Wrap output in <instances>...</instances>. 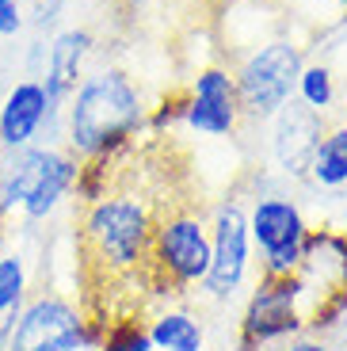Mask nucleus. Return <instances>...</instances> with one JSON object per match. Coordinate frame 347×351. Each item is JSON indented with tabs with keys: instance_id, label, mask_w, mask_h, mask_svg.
<instances>
[{
	"instance_id": "obj_16",
	"label": "nucleus",
	"mask_w": 347,
	"mask_h": 351,
	"mask_svg": "<svg viewBox=\"0 0 347 351\" xmlns=\"http://www.w3.org/2000/svg\"><path fill=\"white\" fill-rule=\"evenodd\" d=\"M27 298H31V271L23 252H0V321H12Z\"/></svg>"
},
{
	"instance_id": "obj_14",
	"label": "nucleus",
	"mask_w": 347,
	"mask_h": 351,
	"mask_svg": "<svg viewBox=\"0 0 347 351\" xmlns=\"http://www.w3.org/2000/svg\"><path fill=\"white\" fill-rule=\"evenodd\" d=\"M153 351H206V328L187 309H160L145 325Z\"/></svg>"
},
{
	"instance_id": "obj_3",
	"label": "nucleus",
	"mask_w": 347,
	"mask_h": 351,
	"mask_svg": "<svg viewBox=\"0 0 347 351\" xmlns=\"http://www.w3.org/2000/svg\"><path fill=\"white\" fill-rule=\"evenodd\" d=\"M80 165L61 145H27L0 160V218L19 214L23 221H50L80 187Z\"/></svg>"
},
{
	"instance_id": "obj_21",
	"label": "nucleus",
	"mask_w": 347,
	"mask_h": 351,
	"mask_svg": "<svg viewBox=\"0 0 347 351\" xmlns=\"http://www.w3.org/2000/svg\"><path fill=\"white\" fill-rule=\"evenodd\" d=\"M61 4H65V0H31V27H35L38 35H43V31H50V27L58 23Z\"/></svg>"
},
{
	"instance_id": "obj_2",
	"label": "nucleus",
	"mask_w": 347,
	"mask_h": 351,
	"mask_svg": "<svg viewBox=\"0 0 347 351\" xmlns=\"http://www.w3.org/2000/svg\"><path fill=\"white\" fill-rule=\"evenodd\" d=\"M156 210L130 187H107L88 199L80 218V252L99 282H130L145 271Z\"/></svg>"
},
{
	"instance_id": "obj_20",
	"label": "nucleus",
	"mask_w": 347,
	"mask_h": 351,
	"mask_svg": "<svg viewBox=\"0 0 347 351\" xmlns=\"http://www.w3.org/2000/svg\"><path fill=\"white\" fill-rule=\"evenodd\" d=\"M263 351H336V343L321 332H298V336H290V340L271 343V348H263Z\"/></svg>"
},
{
	"instance_id": "obj_10",
	"label": "nucleus",
	"mask_w": 347,
	"mask_h": 351,
	"mask_svg": "<svg viewBox=\"0 0 347 351\" xmlns=\"http://www.w3.org/2000/svg\"><path fill=\"white\" fill-rule=\"evenodd\" d=\"M61 111L50 99L38 77H23L0 99V153H19L27 145H38L46 134V145L61 134Z\"/></svg>"
},
{
	"instance_id": "obj_9",
	"label": "nucleus",
	"mask_w": 347,
	"mask_h": 351,
	"mask_svg": "<svg viewBox=\"0 0 347 351\" xmlns=\"http://www.w3.org/2000/svg\"><path fill=\"white\" fill-rule=\"evenodd\" d=\"M252 267V237H248V210L237 199H226L210 221V271L202 290L217 302H229L244 287Z\"/></svg>"
},
{
	"instance_id": "obj_7",
	"label": "nucleus",
	"mask_w": 347,
	"mask_h": 351,
	"mask_svg": "<svg viewBox=\"0 0 347 351\" xmlns=\"http://www.w3.org/2000/svg\"><path fill=\"white\" fill-rule=\"evenodd\" d=\"M248 237L260 248L263 275L283 279V275L302 271L305 237H309V221L302 206L290 195H260L248 210Z\"/></svg>"
},
{
	"instance_id": "obj_19",
	"label": "nucleus",
	"mask_w": 347,
	"mask_h": 351,
	"mask_svg": "<svg viewBox=\"0 0 347 351\" xmlns=\"http://www.w3.org/2000/svg\"><path fill=\"white\" fill-rule=\"evenodd\" d=\"M27 27L23 0H0V38H16Z\"/></svg>"
},
{
	"instance_id": "obj_4",
	"label": "nucleus",
	"mask_w": 347,
	"mask_h": 351,
	"mask_svg": "<svg viewBox=\"0 0 347 351\" xmlns=\"http://www.w3.org/2000/svg\"><path fill=\"white\" fill-rule=\"evenodd\" d=\"M210 271V226L195 210L156 214L153 241H149L145 279H153L165 294H183L187 287H202Z\"/></svg>"
},
{
	"instance_id": "obj_11",
	"label": "nucleus",
	"mask_w": 347,
	"mask_h": 351,
	"mask_svg": "<svg viewBox=\"0 0 347 351\" xmlns=\"http://www.w3.org/2000/svg\"><path fill=\"white\" fill-rule=\"evenodd\" d=\"M271 157L294 180H305V168H309L313 153L321 145V138L328 134V114L305 107L302 99H287L271 114Z\"/></svg>"
},
{
	"instance_id": "obj_12",
	"label": "nucleus",
	"mask_w": 347,
	"mask_h": 351,
	"mask_svg": "<svg viewBox=\"0 0 347 351\" xmlns=\"http://www.w3.org/2000/svg\"><path fill=\"white\" fill-rule=\"evenodd\" d=\"M241 99H237V80L233 73L217 69H202L195 77L191 99L183 107V123L191 126L195 134H206V138H226L241 126Z\"/></svg>"
},
{
	"instance_id": "obj_18",
	"label": "nucleus",
	"mask_w": 347,
	"mask_h": 351,
	"mask_svg": "<svg viewBox=\"0 0 347 351\" xmlns=\"http://www.w3.org/2000/svg\"><path fill=\"white\" fill-rule=\"evenodd\" d=\"M99 351H153L145 321H138L130 313L104 321V328H99Z\"/></svg>"
},
{
	"instance_id": "obj_5",
	"label": "nucleus",
	"mask_w": 347,
	"mask_h": 351,
	"mask_svg": "<svg viewBox=\"0 0 347 351\" xmlns=\"http://www.w3.org/2000/svg\"><path fill=\"white\" fill-rule=\"evenodd\" d=\"M92 343H99L92 317L53 290L31 294L8 328V351H84Z\"/></svg>"
},
{
	"instance_id": "obj_1",
	"label": "nucleus",
	"mask_w": 347,
	"mask_h": 351,
	"mask_svg": "<svg viewBox=\"0 0 347 351\" xmlns=\"http://www.w3.org/2000/svg\"><path fill=\"white\" fill-rule=\"evenodd\" d=\"M141 114H145V104H141L138 84L122 69H96L65 99L61 138L80 165L107 160L115 153L130 149Z\"/></svg>"
},
{
	"instance_id": "obj_15",
	"label": "nucleus",
	"mask_w": 347,
	"mask_h": 351,
	"mask_svg": "<svg viewBox=\"0 0 347 351\" xmlns=\"http://www.w3.org/2000/svg\"><path fill=\"white\" fill-rule=\"evenodd\" d=\"M305 180L328 195L347 191V126H328V134L321 138L309 168H305Z\"/></svg>"
},
{
	"instance_id": "obj_17",
	"label": "nucleus",
	"mask_w": 347,
	"mask_h": 351,
	"mask_svg": "<svg viewBox=\"0 0 347 351\" xmlns=\"http://www.w3.org/2000/svg\"><path fill=\"white\" fill-rule=\"evenodd\" d=\"M294 92H298V99H302L305 107H313V111L328 114L332 107H336V73H332L324 62L302 65Z\"/></svg>"
},
{
	"instance_id": "obj_8",
	"label": "nucleus",
	"mask_w": 347,
	"mask_h": 351,
	"mask_svg": "<svg viewBox=\"0 0 347 351\" xmlns=\"http://www.w3.org/2000/svg\"><path fill=\"white\" fill-rule=\"evenodd\" d=\"M302 50L294 43H267L252 53L248 62L233 73L241 114L248 119H271L278 107L294 99L298 73H302Z\"/></svg>"
},
{
	"instance_id": "obj_24",
	"label": "nucleus",
	"mask_w": 347,
	"mask_h": 351,
	"mask_svg": "<svg viewBox=\"0 0 347 351\" xmlns=\"http://www.w3.org/2000/svg\"><path fill=\"white\" fill-rule=\"evenodd\" d=\"M344 126H347V123H344Z\"/></svg>"
},
{
	"instance_id": "obj_6",
	"label": "nucleus",
	"mask_w": 347,
	"mask_h": 351,
	"mask_svg": "<svg viewBox=\"0 0 347 351\" xmlns=\"http://www.w3.org/2000/svg\"><path fill=\"white\" fill-rule=\"evenodd\" d=\"M309 290H305L302 275H283L271 279L260 275L256 290L244 302V317H241V343L263 351L271 343H283L290 336L309 328Z\"/></svg>"
},
{
	"instance_id": "obj_23",
	"label": "nucleus",
	"mask_w": 347,
	"mask_h": 351,
	"mask_svg": "<svg viewBox=\"0 0 347 351\" xmlns=\"http://www.w3.org/2000/svg\"><path fill=\"white\" fill-rule=\"evenodd\" d=\"M336 4H344V8H347V0H336Z\"/></svg>"
},
{
	"instance_id": "obj_22",
	"label": "nucleus",
	"mask_w": 347,
	"mask_h": 351,
	"mask_svg": "<svg viewBox=\"0 0 347 351\" xmlns=\"http://www.w3.org/2000/svg\"><path fill=\"white\" fill-rule=\"evenodd\" d=\"M8 328L12 321H0V351H8Z\"/></svg>"
},
{
	"instance_id": "obj_13",
	"label": "nucleus",
	"mask_w": 347,
	"mask_h": 351,
	"mask_svg": "<svg viewBox=\"0 0 347 351\" xmlns=\"http://www.w3.org/2000/svg\"><path fill=\"white\" fill-rule=\"evenodd\" d=\"M88 53H92V31L88 27H65V31H58L46 43L38 80L46 84V92H50V99L58 107H65V99L73 96V88L84 80Z\"/></svg>"
}]
</instances>
